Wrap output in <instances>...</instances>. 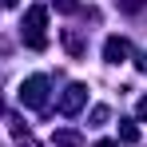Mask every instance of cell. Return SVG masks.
Instances as JSON below:
<instances>
[{
  "label": "cell",
  "mask_w": 147,
  "mask_h": 147,
  "mask_svg": "<svg viewBox=\"0 0 147 147\" xmlns=\"http://www.w3.org/2000/svg\"><path fill=\"white\" fill-rule=\"evenodd\" d=\"M143 8V0H123V12H139Z\"/></svg>",
  "instance_id": "10"
},
{
  "label": "cell",
  "mask_w": 147,
  "mask_h": 147,
  "mask_svg": "<svg viewBox=\"0 0 147 147\" xmlns=\"http://www.w3.org/2000/svg\"><path fill=\"white\" fill-rule=\"evenodd\" d=\"M103 119H107V107H103V103H99L96 111H92V123H103Z\"/></svg>",
  "instance_id": "9"
},
{
  "label": "cell",
  "mask_w": 147,
  "mask_h": 147,
  "mask_svg": "<svg viewBox=\"0 0 147 147\" xmlns=\"http://www.w3.org/2000/svg\"><path fill=\"white\" fill-rule=\"evenodd\" d=\"M64 48L72 52V56H84V40H80L76 32H64Z\"/></svg>",
  "instance_id": "6"
},
{
  "label": "cell",
  "mask_w": 147,
  "mask_h": 147,
  "mask_svg": "<svg viewBox=\"0 0 147 147\" xmlns=\"http://www.w3.org/2000/svg\"><path fill=\"white\" fill-rule=\"evenodd\" d=\"M119 139H123V143H135V139H139V131H135V123H131V119L119 123Z\"/></svg>",
  "instance_id": "7"
},
{
  "label": "cell",
  "mask_w": 147,
  "mask_h": 147,
  "mask_svg": "<svg viewBox=\"0 0 147 147\" xmlns=\"http://www.w3.org/2000/svg\"><path fill=\"white\" fill-rule=\"evenodd\" d=\"M20 103H24V107H44V103H48V80H44V76L24 80V84H20Z\"/></svg>",
  "instance_id": "2"
},
{
  "label": "cell",
  "mask_w": 147,
  "mask_h": 147,
  "mask_svg": "<svg viewBox=\"0 0 147 147\" xmlns=\"http://www.w3.org/2000/svg\"><path fill=\"white\" fill-rule=\"evenodd\" d=\"M56 143L60 147H80V135L76 131H56Z\"/></svg>",
  "instance_id": "8"
},
{
  "label": "cell",
  "mask_w": 147,
  "mask_h": 147,
  "mask_svg": "<svg viewBox=\"0 0 147 147\" xmlns=\"http://www.w3.org/2000/svg\"><path fill=\"white\" fill-rule=\"evenodd\" d=\"M103 56H107V64H123V60L131 56V48H127V40H119V36H111V40L103 44Z\"/></svg>",
  "instance_id": "4"
},
{
  "label": "cell",
  "mask_w": 147,
  "mask_h": 147,
  "mask_svg": "<svg viewBox=\"0 0 147 147\" xmlns=\"http://www.w3.org/2000/svg\"><path fill=\"white\" fill-rule=\"evenodd\" d=\"M44 24H48V8H44V4L28 8V16H24V32H28V44H32V48H44V44H48V40H44Z\"/></svg>",
  "instance_id": "1"
},
{
  "label": "cell",
  "mask_w": 147,
  "mask_h": 147,
  "mask_svg": "<svg viewBox=\"0 0 147 147\" xmlns=\"http://www.w3.org/2000/svg\"><path fill=\"white\" fill-rule=\"evenodd\" d=\"M4 4H16V0H4Z\"/></svg>",
  "instance_id": "14"
},
{
  "label": "cell",
  "mask_w": 147,
  "mask_h": 147,
  "mask_svg": "<svg viewBox=\"0 0 147 147\" xmlns=\"http://www.w3.org/2000/svg\"><path fill=\"white\" fill-rule=\"evenodd\" d=\"M96 147H115V143H111V139H103V143H96Z\"/></svg>",
  "instance_id": "13"
},
{
  "label": "cell",
  "mask_w": 147,
  "mask_h": 147,
  "mask_svg": "<svg viewBox=\"0 0 147 147\" xmlns=\"http://www.w3.org/2000/svg\"><path fill=\"white\" fill-rule=\"evenodd\" d=\"M0 107H4V103H0Z\"/></svg>",
  "instance_id": "15"
},
{
  "label": "cell",
  "mask_w": 147,
  "mask_h": 147,
  "mask_svg": "<svg viewBox=\"0 0 147 147\" xmlns=\"http://www.w3.org/2000/svg\"><path fill=\"white\" fill-rule=\"evenodd\" d=\"M12 139H16V147H40V143H36V135H32L28 127H12Z\"/></svg>",
  "instance_id": "5"
},
{
  "label": "cell",
  "mask_w": 147,
  "mask_h": 147,
  "mask_svg": "<svg viewBox=\"0 0 147 147\" xmlns=\"http://www.w3.org/2000/svg\"><path fill=\"white\" fill-rule=\"evenodd\" d=\"M84 99H88V88H84V84H72V88L64 92V99L56 103V111H60V115H76V111L84 107Z\"/></svg>",
  "instance_id": "3"
},
{
  "label": "cell",
  "mask_w": 147,
  "mask_h": 147,
  "mask_svg": "<svg viewBox=\"0 0 147 147\" xmlns=\"http://www.w3.org/2000/svg\"><path fill=\"white\" fill-rule=\"evenodd\" d=\"M60 4V12H76V0H56Z\"/></svg>",
  "instance_id": "11"
},
{
  "label": "cell",
  "mask_w": 147,
  "mask_h": 147,
  "mask_svg": "<svg viewBox=\"0 0 147 147\" xmlns=\"http://www.w3.org/2000/svg\"><path fill=\"white\" fill-rule=\"evenodd\" d=\"M139 119H147V99H139Z\"/></svg>",
  "instance_id": "12"
}]
</instances>
